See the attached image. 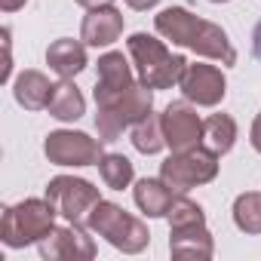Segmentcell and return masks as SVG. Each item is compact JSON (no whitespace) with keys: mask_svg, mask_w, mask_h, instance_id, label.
Here are the masks:
<instances>
[{"mask_svg":"<svg viewBox=\"0 0 261 261\" xmlns=\"http://www.w3.org/2000/svg\"><path fill=\"white\" fill-rule=\"evenodd\" d=\"M98 172H101V181H105L111 191H123V188L133 185V178H136L133 160L123 157V154H101Z\"/></svg>","mask_w":261,"mask_h":261,"instance_id":"21","label":"cell"},{"mask_svg":"<svg viewBox=\"0 0 261 261\" xmlns=\"http://www.w3.org/2000/svg\"><path fill=\"white\" fill-rule=\"evenodd\" d=\"M37 249H40V258H46V261H65V258L89 261V258H95V243L86 233V224H74V221H68V227H53L37 243Z\"/></svg>","mask_w":261,"mask_h":261,"instance_id":"10","label":"cell"},{"mask_svg":"<svg viewBox=\"0 0 261 261\" xmlns=\"http://www.w3.org/2000/svg\"><path fill=\"white\" fill-rule=\"evenodd\" d=\"M46 111H49V117H56L62 123H74L86 114V98H83V92L77 89L74 80H62V83L53 86Z\"/></svg>","mask_w":261,"mask_h":261,"instance_id":"18","label":"cell"},{"mask_svg":"<svg viewBox=\"0 0 261 261\" xmlns=\"http://www.w3.org/2000/svg\"><path fill=\"white\" fill-rule=\"evenodd\" d=\"M77 4L86 10H98V7H114V0H77Z\"/></svg>","mask_w":261,"mask_h":261,"instance_id":"28","label":"cell"},{"mask_svg":"<svg viewBox=\"0 0 261 261\" xmlns=\"http://www.w3.org/2000/svg\"><path fill=\"white\" fill-rule=\"evenodd\" d=\"M154 114V89L145 83H136L120 101L98 108L95 114V129L101 142H114L123 136V129H133L136 123H142L145 117Z\"/></svg>","mask_w":261,"mask_h":261,"instance_id":"5","label":"cell"},{"mask_svg":"<svg viewBox=\"0 0 261 261\" xmlns=\"http://www.w3.org/2000/svg\"><path fill=\"white\" fill-rule=\"evenodd\" d=\"M43 154L56 166H98L101 139H89L86 133H74V129H56L43 142Z\"/></svg>","mask_w":261,"mask_h":261,"instance_id":"8","label":"cell"},{"mask_svg":"<svg viewBox=\"0 0 261 261\" xmlns=\"http://www.w3.org/2000/svg\"><path fill=\"white\" fill-rule=\"evenodd\" d=\"M178 89L185 92L188 101L200 105V108H215L221 105L224 92H227V80L221 74V68L215 65H188L181 80H178Z\"/></svg>","mask_w":261,"mask_h":261,"instance_id":"12","label":"cell"},{"mask_svg":"<svg viewBox=\"0 0 261 261\" xmlns=\"http://www.w3.org/2000/svg\"><path fill=\"white\" fill-rule=\"evenodd\" d=\"M169 255L188 258V261H206L215 255V243L206 224H188V227H169Z\"/></svg>","mask_w":261,"mask_h":261,"instance_id":"13","label":"cell"},{"mask_svg":"<svg viewBox=\"0 0 261 261\" xmlns=\"http://www.w3.org/2000/svg\"><path fill=\"white\" fill-rule=\"evenodd\" d=\"M133 197H136V206H139L148 218H163V215L169 212L172 200H175L172 188H169L163 178H142V181H136Z\"/></svg>","mask_w":261,"mask_h":261,"instance_id":"17","label":"cell"},{"mask_svg":"<svg viewBox=\"0 0 261 261\" xmlns=\"http://www.w3.org/2000/svg\"><path fill=\"white\" fill-rule=\"evenodd\" d=\"M53 86H56V83H49V77H46L43 71L28 68V71H22V74L16 77L13 95H16V101H19L25 111H43V108L49 105Z\"/></svg>","mask_w":261,"mask_h":261,"instance_id":"16","label":"cell"},{"mask_svg":"<svg viewBox=\"0 0 261 261\" xmlns=\"http://www.w3.org/2000/svg\"><path fill=\"white\" fill-rule=\"evenodd\" d=\"M98 80H95V105L98 108H108L114 101H120L129 89L136 86V74L129 68V62L123 59V53H105L98 59Z\"/></svg>","mask_w":261,"mask_h":261,"instance_id":"11","label":"cell"},{"mask_svg":"<svg viewBox=\"0 0 261 261\" xmlns=\"http://www.w3.org/2000/svg\"><path fill=\"white\" fill-rule=\"evenodd\" d=\"M4 53H7V59H4V71H0V83H7V80H10V74H13V46H10V28H4Z\"/></svg>","mask_w":261,"mask_h":261,"instance_id":"24","label":"cell"},{"mask_svg":"<svg viewBox=\"0 0 261 261\" xmlns=\"http://www.w3.org/2000/svg\"><path fill=\"white\" fill-rule=\"evenodd\" d=\"M86 227L98 237H105L114 249L126 252V255H139L148 243H151V233H148V224L136 215H129L123 206L111 203V200H98L86 218Z\"/></svg>","mask_w":261,"mask_h":261,"instance_id":"4","label":"cell"},{"mask_svg":"<svg viewBox=\"0 0 261 261\" xmlns=\"http://www.w3.org/2000/svg\"><path fill=\"white\" fill-rule=\"evenodd\" d=\"M46 65L62 77V80H74L89 62H86V43L80 40H71V37H62L56 43H49L46 49Z\"/></svg>","mask_w":261,"mask_h":261,"instance_id":"15","label":"cell"},{"mask_svg":"<svg viewBox=\"0 0 261 261\" xmlns=\"http://www.w3.org/2000/svg\"><path fill=\"white\" fill-rule=\"evenodd\" d=\"M154 28L163 40H172L175 46H188L203 59L221 62V65H237V49L227 37V31L215 22H206L194 16L185 7H169L154 19Z\"/></svg>","mask_w":261,"mask_h":261,"instance_id":"1","label":"cell"},{"mask_svg":"<svg viewBox=\"0 0 261 261\" xmlns=\"http://www.w3.org/2000/svg\"><path fill=\"white\" fill-rule=\"evenodd\" d=\"M160 4V0H126V7L129 10H139V13H145V10H154Z\"/></svg>","mask_w":261,"mask_h":261,"instance_id":"26","label":"cell"},{"mask_svg":"<svg viewBox=\"0 0 261 261\" xmlns=\"http://www.w3.org/2000/svg\"><path fill=\"white\" fill-rule=\"evenodd\" d=\"M249 142H252V148L261 154V114L255 117V123H252V133H249Z\"/></svg>","mask_w":261,"mask_h":261,"instance_id":"25","label":"cell"},{"mask_svg":"<svg viewBox=\"0 0 261 261\" xmlns=\"http://www.w3.org/2000/svg\"><path fill=\"white\" fill-rule=\"evenodd\" d=\"M218 175V154L209 148H188V151H172L160 163V178L172 191H191L197 185H209Z\"/></svg>","mask_w":261,"mask_h":261,"instance_id":"6","label":"cell"},{"mask_svg":"<svg viewBox=\"0 0 261 261\" xmlns=\"http://www.w3.org/2000/svg\"><path fill=\"white\" fill-rule=\"evenodd\" d=\"M252 53L261 59V22L255 25V31H252Z\"/></svg>","mask_w":261,"mask_h":261,"instance_id":"29","label":"cell"},{"mask_svg":"<svg viewBox=\"0 0 261 261\" xmlns=\"http://www.w3.org/2000/svg\"><path fill=\"white\" fill-rule=\"evenodd\" d=\"M123 34V13L117 7H98L89 10V16L80 25V40L86 46H111Z\"/></svg>","mask_w":261,"mask_h":261,"instance_id":"14","label":"cell"},{"mask_svg":"<svg viewBox=\"0 0 261 261\" xmlns=\"http://www.w3.org/2000/svg\"><path fill=\"white\" fill-rule=\"evenodd\" d=\"M46 200L56 206V212L65 218V221H74V224H86L92 206L101 200L98 188L86 178H74V175H56L49 178L46 185Z\"/></svg>","mask_w":261,"mask_h":261,"instance_id":"7","label":"cell"},{"mask_svg":"<svg viewBox=\"0 0 261 261\" xmlns=\"http://www.w3.org/2000/svg\"><path fill=\"white\" fill-rule=\"evenodd\" d=\"M133 148L139 154H145V157H154V154H160L166 148V136H163L160 117L151 114V117H145L142 123L133 126Z\"/></svg>","mask_w":261,"mask_h":261,"instance_id":"20","label":"cell"},{"mask_svg":"<svg viewBox=\"0 0 261 261\" xmlns=\"http://www.w3.org/2000/svg\"><path fill=\"white\" fill-rule=\"evenodd\" d=\"M209 4H227V0H209Z\"/></svg>","mask_w":261,"mask_h":261,"instance_id":"30","label":"cell"},{"mask_svg":"<svg viewBox=\"0 0 261 261\" xmlns=\"http://www.w3.org/2000/svg\"><path fill=\"white\" fill-rule=\"evenodd\" d=\"M233 142H237V123L230 114H212L209 120H203V145L209 151L221 157L233 148Z\"/></svg>","mask_w":261,"mask_h":261,"instance_id":"19","label":"cell"},{"mask_svg":"<svg viewBox=\"0 0 261 261\" xmlns=\"http://www.w3.org/2000/svg\"><path fill=\"white\" fill-rule=\"evenodd\" d=\"M160 123H163V136H166L169 151H188L203 142V120L191 108L188 98L166 105V111L160 114Z\"/></svg>","mask_w":261,"mask_h":261,"instance_id":"9","label":"cell"},{"mask_svg":"<svg viewBox=\"0 0 261 261\" xmlns=\"http://www.w3.org/2000/svg\"><path fill=\"white\" fill-rule=\"evenodd\" d=\"M166 218H169V227L206 224V212H203V206H200V203H194V200H191V197H185V194H175V200H172V206H169Z\"/></svg>","mask_w":261,"mask_h":261,"instance_id":"23","label":"cell"},{"mask_svg":"<svg viewBox=\"0 0 261 261\" xmlns=\"http://www.w3.org/2000/svg\"><path fill=\"white\" fill-rule=\"evenodd\" d=\"M28 4V0H0V10L4 13H16V10H22Z\"/></svg>","mask_w":261,"mask_h":261,"instance_id":"27","label":"cell"},{"mask_svg":"<svg viewBox=\"0 0 261 261\" xmlns=\"http://www.w3.org/2000/svg\"><path fill=\"white\" fill-rule=\"evenodd\" d=\"M56 206L49 200H22L16 206H7L0 215V240L10 249H25L31 243H40L56 227Z\"/></svg>","mask_w":261,"mask_h":261,"instance_id":"3","label":"cell"},{"mask_svg":"<svg viewBox=\"0 0 261 261\" xmlns=\"http://www.w3.org/2000/svg\"><path fill=\"white\" fill-rule=\"evenodd\" d=\"M233 224L243 233H261V194L249 191L233 200Z\"/></svg>","mask_w":261,"mask_h":261,"instance_id":"22","label":"cell"},{"mask_svg":"<svg viewBox=\"0 0 261 261\" xmlns=\"http://www.w3.org/2000/svg\"><path fill=\"white\" fill-rule=\"evenodd\" d=\"M126 49L133 56V65H136V74H139V83L151 86V89H169V86H178L185 68H188V59L185 56H172L166 49V40H157L154 34H133L126 40Z\"/></svg>","mask_w":261,"mask_h":261,"instance_id":"2","label":"cell"}]
</instances>
